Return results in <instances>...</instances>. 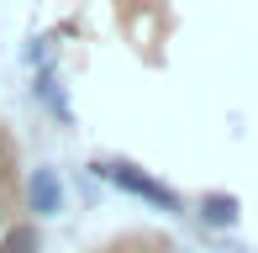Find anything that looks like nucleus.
<instances>
[{"label":"nucleus","mask_w":258,"mask_h":253,"mask_svg":"<svg viewBox=\"0 0 258 253\" xmlns=\"http://www.w3.org/2000/svg\"><path fill=\"white\" fill-rule=\"evenodd\" d=\"M95 174H105L111 185H121L126 195H137V201H153L158 211H179V195H174L169 185H158V179L137 174V169H126V164H95Z\"/></svg>","instance_id":"nucleus-1"},{"label":"nucleus","mask_w":258,"mask_h":253,"mask_svg":"<svg viewBox=\"0 0 258 253\" xmlns=\"http://www.w3.org/2000/svg\"><path fill=\"white\" fill-rule=\"evenodd\" d=\"M27 211L32 216H58V211H63V179H58L53 169H32V179H27Z\"/></svg>","instance_id":"nucleus-2"},{"label":"nucleus","mask_w":258,"mask_h":253,"mask_svg":"<svg viewBox=\"0 0 258 253\" xmlns=\"http://www.w3.org/2000/svg\"><path fill=\"white\" fill-rule=\"evenodd\" d=\"M201 222L232 227V222H237V201H232V195H201Z\"/></svg>","instance_id":"nucleus-3"},{"label":"nucleus","mask_w":258,"mask_h":253,"mask_svg":"<svg viewBox=\"0 0 258 253\" xmlns=\"http://www.w3.org/2000/svg\"><path fill=\"white\" fill-rule=\"evenodd\" d=\"M42 248V232L32 222H21V227H11L6 237H0V253H37Z\"/></svg>","instance_id":"nucleus-4"}]
</instances>
